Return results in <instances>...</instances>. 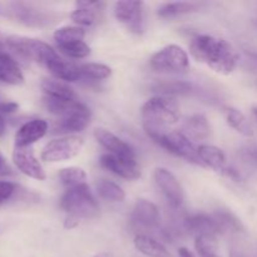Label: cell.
I'll use <instances>...</instances> for the list:
<instances>
[{
    "label": "cell",
    "mask_w": 257,
    "mask_h": 257,
    "mask_svg": "<svg viewBox=\"0 0 257 257\" xmlns=\"http://www.w3.org/2000/svg\"><path fill=\"white\" fill-rule=\"evenodd\" d=\"M190 53L218 74L228 75L236 69L240 55L225 39L208 34H197L191 39Z\"/></svg>",
    "instance_id": "cell-1"
},
{
    "label": "cell",
    "mask_w": 257,
    "mask_h": 257,
    "mask_svg": "<svg viewBox=\"0 0 257 257\" xmlns=\"http://www.w3.org/2000/svg\"><path fill=\"white\" fill-rule=\"evenodd\" d=\"M141 117L145 131H168L180 120L181 108L175 98L157 95L143 104Z\"/></svg>",
    "instance_id": "cell-2"
},
{
    "label": "cell",
    "mask_w": 257,
    "mask_h": 257,
    "mask_svg": "<svg viewBox=\"0 0 257 257\" xmlns=\"http://www.w3.org/2000/svg\"><path fill=\"white\" fill-rule=\"evenodd\" d=\"M59 206L67 213V217L79 222L84 218H95L99 215V205L87 183L68 188L60 197Z\"/></svg>",
    "instance_id": "cell-3"
},
{
    "label": "cell",
    "mask_w": 257,
    "mask_h": 257,
    "mask_svg": "<svg viewBox=\"0 0 257 257\" xmlns=\"http://www.w3.org/2000/svg\"><path fill=\"white\" fill-rule=\"evenodd\" d=\"M148 137L153 140L160 147L170 152L171 155L186 160L187 162L197 166H203L198 156V147L193 145L190 138L186 137L181 131H146Z\"/></svg>",
    "instance_id": "cell-4"
},
{
    "label": "cell",
    "mask_w": 257,
    "mask_h": 257,
    "mask_svg": "<svg viewBox=\"0 0 257 257\" xmlns=\"http://www.w3.org/2000/svg\"><path fill=\"white\" fill-rule=\"evenodd\" d=\"M5 44L17 55L38 63L44 68L53 58L58 55V53L49 44L34 38L13 35L5 39Z\"/></svg>",
    "instance_id": "cell-5"
},
{
    "label": "cell",
    "mask_w": 257,
    "mask_h": 257,
    "mask_svg": "<svg viewBox=\"0 0 257 257\" xmlns=\"http://www.w3.org/2000/svg\"><path fill=\"white\" fill-rule=\"evenodd\" d=\"M0 15L32 28L47 27L53 22L50 13L23 2H0Z\"/></svg>",
    "instance_id": "cell-6"
},
{
    "label": "cell",
    "mask_w": 257,
    "mask_h": 257,
    "mask_svg": "<svg viewBox=\"0 0 257 257\" xmlns=\"http://www.w3.org/2000/svg\"><path fill=\"white\" fill-rule=\"evenodd\" d=\"M151 69L157 73L181 74L190 69L188 54L180 45L170 44L163 47L151 57Z\"/></svg>",
    "instance_id": "cell-7"
},
{
    "label": "cell",
    "mask_w": 257,
    "mask_h": 257,
    "mask_svg": "<svg viewBox=\"0 0 257 257\" xmlns=\"http://www.w3.org/2000/svg\"><path fill=\"white\" fill-rule=\"evenodd\" d=\"M84 141L79 136H64L48 142L42 151V160L47 162H63L77 157L83 150Z\"/></svg>",
    "instance_id": "cell-8"
},
{
    "label": "cell",
    "mask_w": 257,
    "mask_h": 257,
    "mask_svg": "<svg viewBox=\"0 0 257 257\" xmlns=\"http://www.w3.org/2000/svg\"><path fill=\"white\" fill-rule=\"evenodd\" d=\"M90 119H92V113L89 108L84 103L78 102L67 114L58 119L53 132L58 135L73 136V133L84 131L89 125Z\"/></svg>",
    "instance_id": "cell-9"
},
{
    "label": "cell",
    "mask_w": 257,
    "mask_h": 257,
    "mask_svg": "<svg viewBox=\"0 0 257 257\" xmlns=\"http://www.w3.org/2000/svg\"><path fill=\"white\" fill-rule=\"evenodd\" d=\"M183 227L195 238H210L216 240L217 236L222 235L223 230L213 215L207 213H195L183 220Z\"/></svg>",
    "instance_id": "cell-10"
},
{
    "label": "cell",
    "mask_w": 257,
    "mask_h": 257,
    "mask_svg": "<svg viewBox=\"0 0 257 257\" xmlns=\"http://www.w3.org/2000/svg\"><path fill=\"white\" fill-rule=\"evenodd\" d=\"M153 177L171 207L175 210L182 207L183 201H185V193H183L182 186H181L180 181L176 178V176L167 168L160 167L155 171Z\"/></svg>",
    "instance_id": "cell-11"
},
{
    "label": "cell",
    "mask_w": 257,
    "mask_h": 257,
    "mask_svg": "<svg viewBox=\"0 0 257 257\" xmlns=\"http://www.w3.org/2000/svg\"><path fill=\"white\" fill-rule=\"evenodd\" d=\"M143 3L142 2H117L113 8L114 17L131 33H143Z\"/></svg>",
    "instance_id": "cell-12"
},
{
    "label": "cell",
    "mask_w": 257,
    "mask_h": 257,
    "mask_svg": "<svg viewBox=\"0 0 257 257\" xmlns=\"http://www.w3.org/2000/svg\"><path fill=\"white\" fill-rule=\"evenodd\" d=\"M160 221V211L155 203L145 198L137 200L131 215V225L136 230H157Z\"/></svg>",
    "instance_id": "cell-13"
},
{
    "label": "cell",
    "mask_w": 257,
    "mask_h": 257,
    "mask_svg": "<svg viewBox=\"0 0 257 257\" xmlns=\"http://www.w3.org/2000/svg\"><path fill=\"white\" fill-rule=\"evenodd\" d=\"M13 162L25 176L38 181L45 180V171L30 147H17L13 150Z\"/></svg>",
    "instance_id": "cell-14"
},
{
    "label": "cell",
    "mask_w": 257,
    "mask_h": 257,
    "mask_svg": "<svg viewBox=\"0 0 257 257\" xmlns=\"http://www.w3.org/2000/svg\"><path fill=\"white\" fill-rule=\"evenodd\" d=\"M94 137L97 142L109 152V155L117 156V157L124 158V160L137 161L135 150L128 143L117 137L114 133L104 130V128H97L94 131Z\"/></svg>",
    "instance_id": "cell-15"
},
{
    "label": "cell",
    "mask_w": 257,
    "mask_h": 257,
    "mask_svg": "<svg viewBox=\"0 0 257 257\" xmlns=\"http://www.w3.org/2000/svg\"><path fill=\"white\" fill-rule=\"evenodd\" d=\"M99 163L103 168L118 177L124 178V180L136 181L141 177V171L137 165V161L124 160V158L105 153V155L100 156Z\"/></svg>",
    "instance_id": "cell-16"
},
{
    "label": "cell",
    "mask_w": 257,
    "mask_h": 257,
    "mask_svg": "<svg viewBox=\"0 0 257 257\" xmlns=\"http://www.w3.org/2000/svg\"><path fill=\"white\" fill-rule=\"evenodd\" d=\"M48 132V123L44 119H32L24 123L15 135L17 147H30L42 140Z\"/></svg>",
    "instance_id": "cell-17"
},
{
    "label": "cell",
    "mask_w": 257,
    "mask_h": 257,
    "mask_svg": "<svg viewBox=\"0 0 257 257\" xmlns=\"http://www.w3.org/2000/svg\"><path fill=\"white\" fill-rule=\"evenodd\" d=\"M102 2H77L74 12L70 14L73 22L82 27H92L98 22V15L104 7Z\"/></svg>",
    "instance_id": "cell-18"
},
{
    "label": "cell",
    "mask_w": 257,
    "mask_h": 257,
    "mask_svg": "<svg viewBox=\"0 0 257 257\" xmlns=\"http://www.w3.org/2000/svg\"><path fill=\"white\" fill-rule=\"evenodd\" d=\"M198 156H200L201 162L203 163L205 167L211 168L220 175H226L228 166L222 150H220L216 146L201 145L198 147Z\"/></svg>",
    "instance_id": "cell-19"
},
{
    "label": "cell",
    "mask_w": 257,
    "mask_h": 257,
    "mask_svg": "<svg viewBox=\"0 0 257 257\" xmlns=\"http://www.w3.org/2000/svg\"><path fill=\"white\" fill-rule=\"evenodd\" d=\"M24 83V75L14 59L0 50V84L19 85Z\"/></svg>",
    "instance_id": "cell-20"
},
{
    "label": "cell",
    "mask_w": 257,
    "mask_h": 257,
    "mask_svg": "<svg viewBox=\"0 0 257 257\" xmlns=\"http://www.w3.org/2000/svg\"><path fill=\"white\" fill-rule=\"evenodd\" d=\"M181 132L191 141H205L211 135V125L203 114H193L183 124Z\"/></svg>",
    "instance_id": "cell-21"
},
{
    "label": "cell",
    "mask_w": 257,
    "mask_h": 257,
    "mask_svg": "<svg viewBox=\"0 0 257 257\" xmlns=\"http://www.w3.org/2000/svg\"><path fill=\"white\" fill-rule=\"evenodd\" d=\"M135 247L148 257H171L167 248L162 242L146 233H138L135 237Z\"/></svg>",
    "instance_id": "cell-22"
},
{
    "label": "cell",
    "mask_w": 257,
    "mask_h": 257,
    "mask_svg": "<svg viewBox=\"0 0 257 257\" xmlns=\"http://www.w3.org/2000/svg\"><path fill=\"white\" fill-rule=\"evenodd\" d=\"M201 8L200 3L193 2H175L166 3L161 5L157 10V15L162 19H173V18L181 17L185 14L198 12Z\"/></svg>",
    "instance_id": "cell-23"
},
{
    "label": "cell",
    "mask_w": 257,
    "mask_h": 257,
    "mask_svg": "<svg viewBox=\"0 0 257 257\" xmlns=\"http://www.w3.org/2000/svg\"><path fill=\"white\" fill-rule=\"evenodd\" d=\"M40 87H42L44 95H47V97L64 98V99H79L73 88H70L65 82L55 79V78H45V79L42 80Z\"/></svg>",
    "instance_id": "cell-24"
},
{
    "label": "cell",
    "mask_w": 257,
    "mask_h": 257,
    "mask_svg": "<svg viewBox=\"0 0 257 257\" xmlns=\"http://www.w3.org/2000/svg\"><path fill=\"white\" fill-rule=\"evenodd\" d=\"M112 74V69L99 63H84L78 64V77L79 82H100Z\"/></svg>",
    "instance_id": "cell-25"
},
{
    "label": "cell",
    "mask_w": 257,
    "mask_h": 257,
    "mask_svg": "<svg viewBox=\"0 0 257 257\" xmlns=\"http://www.w3.org/2000/svg\"><path fill=\"white\" fill-rule=\"evenodd\" d=\"M153 92L160 93L165 97H172L173 95H188L195 90L193 84L183 80H163V82L156 83L152 87Z\"/></svg>",
    "instance_id": "cell-26"
},
{
    "label": "cell",
    "mask_w": 257,
    "mask_h": 257,
    "mask_svg": "<svg viewBox=\"0 0 257 257\" xmlns=\"http://www.w3.org/2000/svg\"><path fill=\"white\" fill-rule=\"evenodd\" d=\"M225 117L227 120L228 125L236 132L240 133L243 137H252L253 131L251 124L248 123L247 118L245 117L241 110L236 109L233 107H226L225 108Z\"/></svg>",
    "instance_id": "cell-27"
},
{
    "label": "cell",
    "mask_w": 257,
    "mask_h": 257,
    "mask_svg": "<svg viewBox=\"0 0 257 257\" xmlns=\"http://www.w3.org/2000/svg\"><path fill=\"white\" fill-rule=\"evenodd\" d=\"M97 193L100 198L110 202H122L125 200V192L119 185L108 180H100L97 183Z\"/></svg>",
    "instance_id": "cell-28"
},
{
    "label": "cell",
    "mask_w": 257,
    "mask_h": 257,
    "mask_svg": "<svg viewBox=\"0 0 257 257\" xmlns=\"http://www.w3.org/2000/svg\"><path fill=\"white\" fill-rule=\"evenodd\" d=\"M58 50L63 55L72 59H83L90 54V48L84 40H77V42L63 43V44H57Z\"/></svg>",
    "instance_id": "cell-29"
},
{
    "label": "cell",
    "mask_w": 257,
    "mask_h": 257,
    "mask_svg": "<svg viewBox=\"0 0 257 257\" xmlns=\"http://www.w3.org/2000/svg\"><path fill=\"white\" fill-rule=\"evenodd\" d=\"M43 102H44L45 108L49 110L52 114L58 115V117H63L64 114H67L78 102H80L79 99H64V98H53V97H47L44 95L43 98Z\"/></svg>",
    "instance_id": "cell-30"
},
{
    "label": "cell",
    "mask_w": 257,
    "mask_h": 257,
    "mask_svg": "<svg viewBox=\"0 0 257 257\" xmlns=\"http://www.w3.org/2000/svg\"><path fill=\"white\" fill-rule=\"evenodd\" d=\"M212 215L218 221L220 226L222 227L223 232H227V231H231V232H242L245 230L240 218L236 217L231 211L217 210Z\"/></svg>",
    "instance_id": "cell-31"
},
{
    "label": "cell",
    "mask_w": 257,
    "mask_h": 257,
    "mask_svg": "<svg viewBox=\"0 0 257 257\" xmlns=\"http://www.w3.org/2000/svg\"><path fill=\"white\" fill-rule=\"evenodd\" d=\"M84 37L85 30L82 27H70V25H64V27L58 28L54 32V34H53L55 44H63V43L83 40Z\"/></svg>",
    "instance_id": "cell-32"
},
{
    "label": "cell",
    "mask_w": 257,
    "mask_h": 257,
    "mask_svg": "<svg viewBox=\"0 0 257 257\" xmlns=\"http://www.w3.org/2000/svg\"><path fill=\"white\" fill-rule=\"evenodd\" d=\"M59 180L60 182L68 188L75 187L85 183L87 180V173L83 168L79 167H67L60 170L59 172Z\"/></svg>",
    "instance_id": "cell-33"
},
{
    "label": "cell",
    "mask_w": 257,
    "mask_h": 257,
    "mask_svg": "<svg viewBox=\"0 0 257 257\" xmlns=\"http://www.w3.org/2000/svg\"><path fill=\"white\" fill-rule=\"evenodd\" d=\"M195 247L201 257H220L216 251V240L195 238Z\"/></svg>",
    "instance_id": "cell-34"
},
{
    "label": "cell",
    "mask_w": 257,
    "mask_h": 257,
    "mask_svg": "<svg viewBox=\"0 0 257 257\" xmlns=\"http://www.w3.org/2000/svg\"><path fill=\"white\" fill-rule=\"evenodd\" d=\"M15 192H17V186L14 183L0 181V205L9 201Z\"/></svg>",
    "instance_id": "cell-35"
},
{
    "label": "cell",
    "mask_w": 257,
    "mask_h": 257,
    "mask_svg": "<svg viewBox=\"0 0 257 257\" xmlns=\"http://www.w3.org/2000/svg\"><path fill=\"white\" fill-rule=\"evenodd\" d=\"M19 109V104L15 102H0V114L3 113H14Z\"/></svg>",
    "instance_id": "cell-36"
},
{
    "label": "cell",
    "mask_w": 257,
    "mask_h": 257,
    "mask_svg": "<svg viewBox=\"0 0 257 257\" xmlns=\"http://www.w3.org/2000/svg\"><path fill=\"white\" fill-rule=\"evenodd\" d=\"M12 168L7 163V160L3 157V155L0 153V176H8L12 175Z\"/></svg>",
    "instance_id": "cell-37"
},
{
    "label": "cell",
    "mask_w": 257,
    "mask_h": 257,
    "mask_svg": "<svg viewBox=\"0 0 257 257\" xmlns=\"http://www.w3.org/2000/svg\"><path fill=\"white\" fill-rule=\"evenodd\" d=\"M243 153H245L246 157L250 158L253 163L257 165V146H250V147L245 148Z\"/></svg>",
    "instance_id": "cell-38"
},
{
    "label": "cell",
    "mask_w": 257,
    "mask_h": 257,
    "mask_svg": "<svg viewBox=\"0 0 257 257\" xmlns=\"http://www.w3.org/2000/svg\"><path fill=\"white\" fill-rule=\"evenodd\" d=\"M230 257H250V256H248L246 252H243L241 248L235 247V246H233L230 251Z\"/></svg>",
    "instance_id": "cell-39"
},
{
    "label": "cell",
    "mask_w": 257,
    "mask_h": 257,
    "mask_svg": "<svg viewBox=\"0 0 257 257\" xmlns=\"http://www.w3.org/2000/svg\"><path fill=\"white\" fill-rule=\"evenodd\" d=\"M178 253H180V257H195V256H193V253L191 252V251L188 250V248H186V247L180 248Z\"/></svg>",
    "instance_id": "cell-40"
},
{
    "label": "cell",
    "mask_w": 257,
    "mask_h": 257,
    "mask_svg": "<svg viewBox=\"0 0 257 257\" xmlns=\"http://www.w3.org/2000/svg\"><path fill=\"white\" fill-rule=\"evenodd\" d=\"M5 130H7V124H5V120L3 118V115L0 114V136L4 135Z\"/></svg>",
    "instance_id": "cell-41"
},
{
    "label": "cell",
    "mask_w": 257,
    "mask_h": 257,
    "mask_svg": "<svg viewBox=\"0 0 257 257\" xmlns=\"http://www.w3.org/2000/svg\"><path fill=\"white\" fill-rule=\"evenodd\" d=\"M93 257H112V256H110V253H108V252H100V253H98V255H95Z\"/></svg>",
    "instance_id": "cell-42"
},
{
    "label": "cell",
    "mask_w": 257,
    "mask_h": 257,
    "mask_svg": "<svg viewBox=\"0 0 257 257\" xmlns=\"http://www.w3.org/2000/svg\"><path fill=\"white\" fill-rule=\"evenodd\" d=\"M251 57V59H252V62H255L256 64H257V54L256 53H250V54H248Z\"/></svg>",
    "instance_id": "cell-43"
},
{
    "label": "cell",
    "mask_w": 257,
    "mask_h": 257,
    "mask_svg": "<svg viewBox=\"0 0 257 257\" xmlns=\"http://www.w3.org/2000/svg\"><path fill=\"white\" fill-rule=\"evenodd\" d=\"M252 114H253V117L257 119V105H255V107L252 108Z\"/></svg>",
    "instance_id": "cell-44"
}]
</instances>
